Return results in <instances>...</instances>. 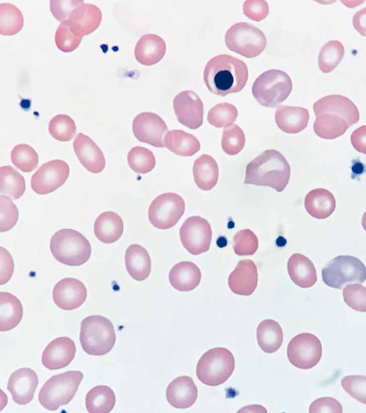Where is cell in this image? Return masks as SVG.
<instances>
[{"instance_id": "cell-40", "label": "cell", "mask_w": 366, "mask_h": 413, "mask_svg": "<svg viewBox=\"0 0 366 413\" xmlns=\"http://www.w3.org/2000/svg\"><path fill=\"white\" fill-rule=\"evenodd\" d=\"M11 159L17 168L26 173L36 169L39 162L37 152L26 144H19L13 148L11 152Z\"/></svg>"}, {"instance_id": "cell-7", "label": "cell", "mask_w": 366, "mask_h": 413, "mask_svg": "<svg viewBox=\"0 0 366 413\" xmlns=\"http://www.w3.org/2000/svg\"><path fill=\"white\" fill-rule=\"evenodd\" d=\"M235 367V358L230 350L222 347L214 348L200 357L196 373L201 383L215 386L223 384L231 377Z\"/></svg>"}, {"instance_id": "cell-9", "label": "cell", "mask_w": 366, "mask_h": 413, "mask_svg": "<svg viewBox=\"0 0 366 413\" xmlns=\"http://www.w3.org/2000/svg\"><path fill=\"white\" fill-rule=\"evenodd\" d=\"M324 283L334 289H342L351 283H363L366 268L357 258L350 255H339L329 261L322 270Z\"/></svg>"}, {"instance_id": "cell-2", "label": "cell", "mask_w": 366, "mask_h": 413, "mask_svg": "<svg viewBox=\"0 0 366 413\" xmlns=\"http://www.w3.org/2000/svg\"><path fill=\"white\" fill-rule=\"evenodd\" d=\"M248 79L246 63L226 54L209 59L203 72V80L208 90L221 96L240 92L245 86Z\"/></svg>"}, {"instance_id": "cell-31", "label": "cell", "mask_w": 366, "mask_h": 413, "mask_svg": "<svg viewBox=\"0 0 366 413\" xmlns=\"http://www.w3.org/2000/svg\"><path fill=\"white\" fill-rule=\"evenodd\" d=\"M192 171L194 182L199 188L210 190L216 184L218 167L216 161L211 156L203 154L197 158L194 161Z\"/></svg>"}, {"instance_id": "cell-44", "label": "cell", "mask_w": 366, "mask_h": 413, "mask_svg": "<svg viewBox=\"0 0 366 413\" xmlns=\"http://www.w3.org/2000/svg\"><path fill=\"white\" fill-rule=\"evenodd\" d=\"M83 37L74 33L69 28L66 20L60 22L55 34V43L57 47L64 52L76 50Z\"/></svg>"}, {"instance_id": "cell-4", "label": "cell", "mask_w": 366, "mask_h": 413, "mask_svg": "<svg viewBox=\"0 0 366 413\" xmlns=\"http://www.w3.org/2000/svg\"><path fill=\"white\" fill-rule=\"evenodd\" d=\"M50 249L56 260L69 266L85 263L92 251L88 239L72 229H62L56 232L50 239Z\"/></svg>"}, {"instance_id": "cell-45", "label": "cell", "mask_w": 366, "mask_h": 413, "mask_svg": "<svg viewBox=\"0 0 366 413\" xmlns=\"http://www.w3.org/2000/svg\"><path fill=\"white\" fill-rule=\"evenodd\" d=\"M258 248V238L250 229L241 230L234 235L233 249L238 255H252L256 252Z\"/></svg>"}, {"instance_id": "cell-29", "label": "cell", "mask_w": 366, "mask_h": 413, "mask_svg": "<svg viewBox=\"0 0 366 413\" xmlns=\"http://www.w3.org/2000/svg\"><path fill=\"white\" fill-rule=\"evenodd\" d=\"M96 238L102 243L110 244L117 241L123 232V223L116 213L106 211L100 214L94 225Z\"/></svg>"}, {"instance_id": "cell-17", "label": "cell", "mask_w": 366, "mask_h": 413, "mask_svg": "<svg viewBox=\"0 0 366 413\" xmlns=\"http://www.w3.org/2000/svg\"><path fill=\"white\" fill-rule=\"evenodd\" d=\"M87 296V289L80 280L65 278L58 282L52 291L54 303L60 308L71 310L80 307Z\"/></svg>"}, {"instance_id": "cell-16", "label": "cell", "mask_w": 366, "mask_h": 413, "mask_svg": "<svg viewBox=\"0 0 366 413\" xmlns=\"http://www.w3.org/2000/svg\"><path fill=\"white\" fill-rule=\"evenodd\" d=\"M173 107L178 121L191 129H196L203 123V104L193 91L179 92L174 97Z\"/></svg>"}, {"instance_id": "cell-8", "label": "cell", "mask_w": 366, "mask_h": 413, "mask_svg": "<svg viewBox=\"0 0 366 413\" xmlns=\"http://www.w3.org/2000/svg\"><path fill=\"white\" fill-rule=\"evenodd\" d=\"M292 89V81L287 74L280 70L271 69L257 78L252 92L261 105L274 108L288 97Z\"/></svg>"}, {"instance_id": "cell-26", "label": "cell", "mask_w": 366, "mask_h": 413, "mask_svg": "<svg viewBox=\"0 0 366 413\" xmlns=\"http://www.w3.org/2000/svg\"><path fill=\"white\" fill-rule=\"evenodd\" d=\"M201 278L199 267L193 262L183 261L175 264L169 273L171 286L181 292H188L196 288Z\"/></svg>"}, {"instance_id": "cell-23", "label": "cell", "mask_w": 366, "mask_h": 413, "mask_svg": "<svg viewBox=\"0 0 366 413\" xmlns=\"http://www.w3.org/2000/svg\"><path fill=\"white\" fill-rule=\"evenodd\" d=\"M198 395L197 388L193 379L188 376L175 378L168 385L166 391L168 402L175 408L185 409L195 402Z\"/></svg>"}, {"instance_id": "cell-36", "label": "cell", "mask_w": 366, "mask_h": 413, "mask_svg": "<svg viewBox=\"0 0 366 413\" xmlns=\"http://www.w3.org/2000/svg\"><path fill=\"white\" fill-rule=\"evenodd\" d=\"M26 189L23 176L11 166L0 168L1 195H7L17 199L24 193Z\"/></svg>"}, {"instance_id": "cell-18", "label": "cell", "mask_w": 366, "mask_h": 413, "mask_svg": "<svg viewBox=\"0 0 366 413\" xmlns=\"http://www.w3.org/2000/svg\"><path fill=\"white\" fill-rule=\"evenodd\" d=\"M38 385V378L35 372L29 368H22L11 374L7 389L16 403L26 405L33 399Z\"/></svg>"}, {"instance_id": "cell-47", "label": "cell", "mask_w": 366, "mask_h": 413, "mask_svg": "<svg viewBox=\"0 0 366 413\" xmlns=\"http://www.w3.org/2000/svg\"><path fill=\"white\" fill-rule=\"evenodd\" d=\"M0 232H4L12 229L16 224L19 217L17 206L8 196L1 195Z\"/></svg>"}, {"instance_id": "cell-39", "label": "cell", "mask_w": 366, "mask_h": 413, "mask_svg": "<svg viewBox=\"0 0 366 413\" xmlns=\"http://www.w3.org/2000/svg\"><path fill=\"white\" fill-rule=\"evenodd\" d=\"M127 159L129 167L138 174L149 173L156 165V158L153 153L149 149L139 146L129 150Z\"/></svg>"}, {"instance_id": "cell-14", "label": "cell", "mask_w": 366, "mask_h": 413, "mask_svg": "<svg viewBox=\"0 0 366 413\" xmlns=\"http://www.w3.org/2000/svg\"><path fill=\"white\" fill-rule=\"evenodd\" d=\"M69 174V167L66 162L53 160L42 164L34 173L31 179V187L37 194H48L61 186Z\"/></svg>"}, {"instance_id": "cell-37", "label": "cell", "mask_w": 366, "mask_h": 413, "mask_svg": "<svg viewBox=\"0 0 366 413\" xmlns=\"http://www.w3.org/2000/svg\"><path fill=\"white\" fill-rule=\"evenodd\" d=\"M24 25L20 10L9 3L0 4V34L11 36L18 33Z\"/></svg>"}, {"instance_id": "cell-3", "label": "cell", "mask_w": 366, "mask_h": 413, "mask_svg": "<svg viewBox=\"0 0 366 413\" xmlns=\"http://www.w3.org/2000/svg\"><path fill=\"white\" fill-rule=\"evenodd\" d=\"M290 172L289 163L279 151L266 150L247 165L243 183L268 186L280 192L288 184Z\"/></svg>"}, {"instance_id": "cell-22", "label": "cell", "mask_w": 366, "mask_h": 413, "mask_svg": "<svg viewBox=\"0 0 366 413\" xmlns=\"http://www.w3.org/2000/svg\"><path fill=\"white\" fill-rule=\"evenodd\" d=\"M257 283V268L251 259L240 260L228 278L230 289L240 295H251L255 291Z\"/></svg>"}, {"instance_id": "cell-46", "label": "cell", "mask_w": 366, "mask_h": 413, "mask_svg": "<svg viewBox=\"0 0 366 413\" xmlns=\"http://www.w3.org/2000/svg\"><path fill=\"white\" fill-rule=\"evenodd\" d=\"M345 303L352 309L359 311H366V288L361 284L346 285L343 290Z\"/></svg>"}, {"instance_id": "cell-13", "label": "cell", "mask_w": 366, "mask_h": 413, "mask_svg": "<svg viewBox=\"0 0 366 413\" xmlns=\"http://www.w3.org/2000/svg\"><path fill=\"white\" fill-rule=\"evenodd\" d=\"M183 247L191 254L198 255L209 249L212 230L209 222L198 216L188 218L179 231Z\"/></svg>"}, {"instance_id": "cell-48", "label": "cell", "mask_w": 366, "mask_h": 413, "mask_svg": "<svg viewBox=\"0 0 366 413\" xmlns=\"http://www.w3.org/2000/svg\"><path fill=\"white\" fill-rule=\"evenodd\" d=\"M343 389L357 401L366 404V377L362 375H348L341 381Z\"/></svg>"}, {"instance_id": "cell-41", "label": "cell", "mask_w": 366, "mask_h": 413, "mask_svg": "<svg viewBox=\"0 0 366 413\" xmlns=\"http://www.w3.org/2000/svg\"><path fill=\"white\" fill-rule=\"evenodd\" d=\"M48 131L55 140L68 142L75 136L77 128L74 120L69 116L61 114L51 119L48 124Z\"/></svg>"}, {"instance_id": "cell-20", "label": "cell", "mask_w": 366, "mask_h": 413, "mask_svg": "<svg viewBox=\"0 0 366 413\" xmlns=\"http://www.w3.org/2000/svg\"><path fill=\"white\" fill-rule=\"evenodd\" d=\"M76 347L69 337L63 336L52 340L46 346L41 361L49 370H57L67 366L75 358Z\"/></svg>"}, {"instance_id": "cell-25", "label": "cell", "mask_w": 366, "mask_h": 413, "mask_svg": "<svg viewBox=\"0 0 366 413\" xmlns=\"http://www.w3.org/2000/svg\"><path fill=\"white\" fill-rule=\"evenodd\" d=\"M309 117V111L305 108L281 105L276 109L275 121L284 132L298 133L307 127Z\"/></svg>"}, {"instance_id": "cell-28", "label": "cell", "mask_w": 366, "mask_h": 413, "mask_svg": "<svg viewBox=\"0 0 366 413\" xmlns=\"http://www.w3.org/2000/svg\"><path fill=\"white\" fill-rule=\"evenodd\" d=\"M125 263L130 276L137 281L145 280L151 271V260L148 251L138 244L129 245L125 251Z\"/></svg>"}, {"instance_id": "cell-32", "label": "cell", "mask_w": 366, "mask_h": 413, "mask_svg": "<svg viewBox=\"0 0 366 413\" xmlns=\"http://www.w3.org/2000/svg\"><path fill=\"white\" fill-rule=\"evenodd\" d=\"M164 142L169 150L180 156H192L200 149L198 139L181 129L168 131L164 136Z\"/></svg>"}, {"instance_id": "cell-34", "label": "cell", "mask_w": 366, "mask_h": 413, "mask_svg": "<svg viewBox=\"0 0 366 413\" xmlns=\"http://www.w3.org/2000/svg\"><path fill=\"white\" fill-rule=\"evenodd\" d=\"M258 344L266 353L276 352L281 347L283 338L282 328L279 323L271 319L262 320L256 329Z\"/></svg>"}, {"instance_id": "cell-19", "label": "cell", "mask_w": 366, "mask_h": 413, "mask_svg": "<svg viewBox=\"0 0 366 413\" xmlns=\"http://www.w3.org/2000/svg\"><path fill=\"white\" fill-rule=\"evenodd\" d=\"M102 19V12L99 7L83 2L71 12L66 20L70 30L83 37L97 29Z\"/></svg>"}, {"instance_id": "cell-1", "label": "cell", "mask_w": 366, "mask_h": 413, "mask_svg": "<svg viewBox=\"0 0 366 413\" xmlns=\"http://www.w3.org/2000/svg\"><path fill=\"white\" fill-rule=\"evenodd\" d=\"M313 107L316 116L313 129L322 139L332 140L341 136L359 119L356 105L343 95L325 96L315 102Z\"/></svg>"}, {"instance_id": "cell-42", "label": "cell", "mask_w": 366, "mask_h": 413, "mask_svg": "<svg viewBox=\"0 0 366 413\" xmlns=\"http://www.w3.org/2000/svg\"><path fill=\"white\" fill-rule=\"evenodd\" d=\"M238 115L237 108L232 104H217L208 111L207 119L210 124L217 128L227 127L235 121Z\"/></svg>"}, {"instance_id": "cell-43", "label": "cell", "mask_w": 366, "mask_h": 413, "mask_svg": "<svg viewBox=\"0 0 366 413\" xmlns=\"http://www.w3.org/2000/svg\"><path fill=\"white\" fill-rule=\"evenodd\" d=\"M245 135L242 128L233 124L224 128L221 141L223 150L229 155H236L244 148Z\"/></svg>"}, {"instance_id": "cell-30", "label": "cell", "mask_w": 366, "mask_h": 413, "mask_svg": "<svg viewBox=\"0 0 366 413\" xmlns=\"http://www.w3.org/2000/svg\"><path fill=\"white\" fill-rule=\"evenodd\" d=\"M304 204L308 214L317 219L328 218L336 208L334 195L324 188H316L309 192L305 198Z\"/></svg>"}, {"instance_id": "cell-35", "label": "cell", "mask_w": 366, "mask_h": 413, "mask_svg": "<svg viewBox=\"0 0 366 413\" xmlns=\"http://www.w3.org/2000/svg\"><path fill=\"white\" fill-rule=\"evenodd\" d=\"M115 401L114 391L106 385L95 386L86 396V406L90 413H109L113 409Z\"/></svg>"}, {"instance_id": "cell-53", "label": "cell", "mask_w": 366, "mask_h": 413, "mask_svg": "<svg viewBox=\"0 0 366 413\" xmlns=\"http://www.w3.org/2000/svg\"><path fill=\"white\" fill-rule=\"evenodd\" d=\"M365 126L355 130L351 135V141L354 148L359 152L365 154Z\"/></svg>"}, {"instance_id": "cell-11", "label": "cell", "mask_w": 366, "mask_h": 413, "mask_svg": "<svg viewBox=\"0 0 366 413\" xmlns=\"http://www.w3.org/2000/svg\"><path fill=\"white\" fill-rule=\"evenodd\" d=\"M185 209V202L180 195L174 192L164 193L151 202L148 210V218L155 228L167 229L178 223Z\"/></svg>"}, {"instance_id": "cell-21", "label": "cell", "mask_w": 366, "mask_h": 413, "mask_svg": "<svg viewBox=\"0 0 366 413\" xmlns=\"http://www.w3.org/2000/svg\"><path fill=\"white\" fill-rule=\"evenodd\" d=\"M73 148L78 160L88 171L98 173L104 169L106 161L103 153L89 136L79 133L73 142Z\"/></svg>"}, {"instance_id": "cell-15", "label": "cell", "mask_w": 366, "mask_h": 413, "mask_svg": "<svg viewBox=\"0 0 366 413\" xmlns=\"http://www.w3.org/2000/svg\"><path fill=\"white\" fill-rule=\"evenodd\" d=\"M132 128L134 136L139 142L156 148L165 147L164 139L168 127L159 115L151 112H141L134 118Z\"/></svg>"}, {"instance_id": "cell-12", "label": "cell", "mask_w": 366, "mask_h": 413, "mask_svg": "<svg viewBox=\"0 0 366 413\" xmlns=\"http://www.w3.org/2000/svg\"><path fill=\"white\" fill-rule=\"evenodd\" d=\"M322 347L320 340L311 333H301L294 336L287 348L289 362L296 368L309 369L320 361Z\"/></svg>"}, {"instance_id": "cell-49", "label": "cell", "mask_w": 366, "mask_h": 413, "mask_svg": "<svg viewBox=\"0 0 366 413\" xmlns=\"http://www.w3.org/2000/svg\"><path fill=\"white\" fill-rule=\"evenodd\" d=\"M244 14L249 19L259 22L265 19L269 13L268 3L263 0H249L243 5Z\"/></svg>"}, {"instance_id": "cell-24", "label": "cell", "mask_w": 366, "mask_h": 413, "mask_svg": "<svg viewBox=\"0 0 366 413\" xmlns=\"http://www.w3.org/2000/svg\"><path fill=\"white\" fill-rule=\"evenodd\" d=\"M166 44L163 39L155 34L142 35L134 48V56L140 64L151 66L157 63L163 58Z\"/></svg>"}, {"instance_id": "cell-33", "label": "cell", "mask_w": 366, "mask_h": 413, "mask_svg": "<svg viewBox=\"0 0 366 413\" xmlns=\"http://www.w3.org/2000/svg\"><path fill=\"white\" fill-rule=\"evenodd\" d=\"M21 302L14 295L0 292V331H7L16 327L22 319Z\"/></svg>"}, {"instance_id": "cell-38", "label": "cell", "mask_w": 366, "mask_h": 413, "mask_svg": "<svg viewBox=\"0 0 366 413\" xmlns=\"http://www.w3.org/2000/svg\"><path fill=\"white\" fill-rule=\"evenodd\" d=\"M344 47L338 40H331L322 47L318 55V65L325 74L334 70L341 62L344 55Z\"/></svg>"}, {"instance_id": "cell-51", "label": "cell", "mask_w": 366, "mask_h": 413, "mask_svg": "<svg viewBox=\"0 0 366 413\" xmlns=\"http://www.w3.org/2000/svg\"><path fill=\"white\" fill-rule=\"evenodd\" d=\"M84 1H53L50 2V10L54 17L62 22L68 18L71 12Z\"/></svg>"}, {"instance_id": "cell-50", "label": "cell", "mask_w": 366, "mask_h": 413, "mask_svg": "<svg viewBox=\"0 0 366 413\" xmlns=\"http://www.w3.org/2000/svg\"><path fill=\"white\" fill-rule=\"evenodd\" d=\"M342 411L341 403L331 397H323L315 400L310 405L309 409L310 413H342Z\"/></svg>"}, {"instance_id": "cell-27", "label": "cell", "mask_w": 366, "mask_h": 413, "mask_svg": "<svg viewBox=\"0 0 366 413\" xmlns=\"http://www.w3.org/2000/svg\"><path fill=\"white\" fill-rule=\"evenodd\" d=\"M287 270L292 282L302 288L313 286L317 281L316 270L311 260L300 253H294L289 258Z\"/></svg>"}, {"instance_id": "cell-55", "label": "cell", "mask_w": 366, "mask_h": 413, "mask_svg": "<svg viewBox=\"0 0 366 413\" xmlns=\"http://www.w3.org/2000/svg\"><path fill=\"white\" fill-rule=\"evenodd\" d=\"M217 245L219 247L226 246L227 245V240L224 237H219L217 240Z\"/></svg>"}, {"instance_id": "cell-5", "label": "cell", "mask_w": 366, "mask_h": 413, "mask_svg": "<svg viewBox=\"0 0 366 413\" xmlns=\"http://www.w3.org/2000/svg\"><path fill=\"white\" fill-rule=\"evenodd\" d=\"M80 341L87 354L104 355L112 349L116 341L114 326L108 318L101 315L85 317L81 323Z\"/></svg>"}, {"instance_id": "cell-10", "label": "cell", "mask_w": 366, "mask_h": 413, "mask_svg": "<svg viewBox=\"0 0 366 413\" xmlns=\"http://www.w3.org/2000/svg\"><path fill=\"white\" fill-rule=\"evenodd\" d=\"M225 41L229 49L247 58L259 55L267 44L262 31L247 22L233 25L226 32Z\"/></svg>"}, {"instance_id": "cell-54", "label": "cell", "mask_w": 366, "mask_h": 413, "mask_svg": "<svg viewBox=\"0 0 366 413\" xmlns=\"http://www.w3.org/2000/svg\"><path fill=\"white\" fill-rule=\"evenodd\" d=\"M353 25L360 34L365 36V8L354 14L353 17Z\"/></svg>"}, {"instance_id": "cell-52", "label": "cell", "mask_w": 366, "mask_h": 413, "mask_svg": "<svg viewBox=\"0 0 366 413\" xmlns=\"http://www.w3.org/2000/svg\"><path fill=\"white\" fill-rule=\"evenodd\" d=\"M1 285L8 282L13 273L14 261L10 253L1 247Z\"/></svg>"}, {"instance_id": "cell-6", "label": "cell", "mask_w": 366, "mask_h": 413, "mask_svg": "<svg viewBox=\"0 0 366 413\" xmlns=\"http://www.w3.org/2000/svg\"><path fill=\"white\" fill-rule=\"evenodd\" d=\"M83 377L79 371H68L52 376L40 390V403L49 410H56L68 404L75 396Z\"/></svg>"}]
</instances>
